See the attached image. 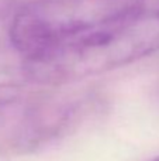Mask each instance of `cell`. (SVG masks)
I'll use <instances>...</instances> for the list:
<instances>
[{
    "instance_id": "obj_1",
    "label": "cell",
    "mask_w": 159,
    "mask_h": 161,
    "mask_svg": "<svg viewBox=\"0 0 159 161\" xmlns=\"http://www.w3.org/2000/svg\"><path fill=\"white\" fill-rule=\"evenodd\" d=\"M159 51V13L128 14L25 59L42 83H64L109 72Z\"/></svg>"
},
{
    "instance_id": "obj_3",
    "label": "cell",
    "mask_w": 159,
    "mask_h": 161,
    "mask_svg": "<svg viewBox=\"0 0 159 161\" xmlns=\"http://www.w3.org/2000/svg\"><path fill=\"white\" fill-rule=\"evenodd\" d=\"M25 92L18 85L0 83V125L16 113L23 105Z\"/></svg>"
},
{
    "instance_id": "obj_6",
    "label": "cell",
    "mask_w": 159,
    "mask_h": 161,
    "mask_svg": "<svg viewBox=\"0 0 159 161\" xmlns=\"http://www.w3.org/2000/svg\"><path fill=\"white\" fill-rule=\"evenodd\" d=\"M154 161H159V157H158V158H155V160H154Z\"/></svg>"
},
{
    "instance_id": "obj_4",
    "label": "cell",
    "mask_w": 159,
    "mask_h": 161,
    "mask_svg": "<svg viewBox=\"0 0 159 161\" xmlns=\"http://www.w3.org/2000/svg\"><path fill=\"white\" fill-rule=\"evenodd\" d=\"M141 10L146 13H159V0H138Z\"/></svg>"
},
{
    "instance_id": "obj_2",
    "label": "cell",
    "mask_w": 159,
    "mask_h": 161,
    "mask_svg": "<svg viewBox=\"0 0 159 161\" xmlns=\"http://www.w3.org/2000/svg\"><path fill=\"white\" fill-rule=\"evenodd\" d=\"M141 11L138 0H38L20 7L10 38L24 59H30L95 27Z\"/></svg>"
},
{
    "instance_id": "obj_5",
    "label": "cell",
    "mask_w": 159,
    "mask_h": 161,
    "mask_svg": "<svg viewBox=\"0 0 159 161\" xmlns=\"http://www.w3.org/2000/svg\"><path fill=\"white\" fill-rule=\"evenodd\" d=\"M21 6H24V4H28V3H33V2H38V0H21Z\"/></svg>"
}]
</instances>
